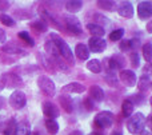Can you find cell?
Masks as SVG:
<instances>
[{"instance_id":"6da1fadb","label":"cell","mask_w":152,"mask_h":135,"mask_svg":"<svg viewBox=\"0 0 152 135\" xmlns=\"http://www.w3.org/2000/svg\"><path fill=\"white\" fill-rule=\"evenodd\" d=\"M50 39L52 40V43L56 45V48H58V51H59V55H60V58L63 59L66 63L74 66V63H75L74 52L71 51L69 45L63 40V37L59 36L58 34H51L50 35Z\"/></svg>"},{"instance_id":"7a4b0ae2","label":"cell","mask_w":152,"mask_h":135,"mask_svg":"<svg viewBox=\"0 0 152 135\" xmlns=\"http://www.w3.org/2000/svg\"><path fill=\"white\" fill-rule=\"evenodd\" d=\"M147 126V119L143 112H135L129 117L128 122H127V128L131 134H140L144 127Z\"/></svg>"},{"instance_id":"3957f363","label":"cell","mask_w":152,"mask_h":135,"mask_svg":"<svg viewBox=\"0 0 152 135\" xmlns=\"http://www.w3.org/2000/svg\"><path fill=\"white\" fill-rule=\"evenodd\" d=\"M126 58L120 54H116L113 55L112 58H105L104 59V66L105 70L108 72H112V71H121L126 66Z\"/></svg>"},{"instance_id":"277c9868","label":"cell","mask_w":152,"mask_h":135,"mask_svg":"<svg viewBox=\"0 0 152 135\" xmlns=\"http://www.w3.org/2000/svg\"><path fill=\"white\" fill-rule=\"evenodd\" d=\"M113 123V114L111 111H100L95 117L94 126L96 128H108Z\"/></svg>"},{"instance_id":"5b68a950","label":"cell","mask_w":152,"mask_h":135,"mask_svg":"<svg viewBox=\"0 0 152 135\" xmlns=\"http://www.w3.org/2000/svg\"><path fill=\"white\" fill-rule=\"evenodd\" d=\"M37 86H39L40 91L43 94H45V95H48V96L55 95V83L47 75H40L37 78Z\"/></svg>"},{"instance_id":"8992f818","label":"cell","mask_w":152,"mask_h":135,"mask_svg":"<svg viewBox=\"0 0 152 135\" xmlns=\"http://www.w3.org/2000/svg\"><path fill=\"white\" fill-rule=\"evenodd\" d=\"M10 104L13 110H21L26 107L27 104V96L23 91L15 90L10 95Z\"/></svg>"},{"instance_id":"52a82bcc","label":"cell","mask_w":152,"mask_h":135,"mask_svg":"<svg viewBox=\"0 0 152 135\" xmlns=\"http://www.w3.org/2000/svg\"><path fill=\"white\" fill-rule=\"evenodd\" d=\"M64 23H66V27L71 34L74 35H81L83 34V29H81V24L79 21V19L74 15H66L64 16Z\"/></svg>"},{"instance_id":"ba28073f","label":"cell","mask_w":152,"mask_h":135,"mask_svg":"<svg viewBox=\"0 0 152 135\" xmlns=\"http://www.w3.org/2000/svg\"><path fill=\"white\" fill-rule=\"evenodd\" d=\"M42 111H43V114H44V117L47 118V119H55L56 120V118L60 117L59 107L56 106L55 103L50 102V101H45V102L42 103Z\"/></svg>"},{"instance_id":"9c48e42d","label":"cell","mask_w":152,"mask_h":135,"mask_svg":"<svg viewBox=\"0 0 152 135\" xmlns=\"http://www.w3.org/2000/svg\"><path fill=\"white\" fill-rule=\"evenodd\" d=\"M1 80L4 83L5 87H11V88H15V87H21L23 86V79H21L19 75L13 74V72H10V74H4L1 76Z\"/></svg>"},{"instance_id":"30bf717a","label":"cell","mask_w":152,"mask_h":135,"mask_svg":"<svg viewBox=\"0 0 152 135\" xmlns=\"http://www.w3.org/2000/svg\"><path fill=\"white\" fill-rule=\"evenodd\" d=\"M119 79H120V82L123 83L126 87H134L137 80L135 72L131 71V70H121V71L119 72Z\"/></svg>"},{"instance_id":"8fae6325","label":"cell","mask_w":152,"mask_h":135,"mask_svg":"<svg viewBox=\"0 0 152 135\" xmlns=\"http://www.w3.org/2000/svg\"><path fill=\"white\" fill-rule=\"evenodd\" d=\"M86 91V87H84L81 83L77 82H71L68 84L63 86L61 87V95H69V94H81Z\"/></svg>"},{"instance_id":"7c38bea8","label":"cell","mask_w":152,"mask_h":135,"mask_svg":"<svg viewBox=\"0 0 152 135\" xmlns=\"http://www.w3.org/2000/svg\"><path fill=\"white\" fill-rule=\"evenodd\" d=\"M137 15L142 20L150 19L152 16V3L151 1H142L137 5Z\"/></svg>"},{"instance_id":"4fadbf2b","label":"cell","mask_w":152,"mask_h":135,"mask_svg":"<svg viewBox=\"0 0 152 135\" xmlns=\"http://www.w3.org/2000/svg\"><path fill=\"white\" fill-rule=\"evenodd\" d=\"M88 45H89V50L92 51V52H103V51L105 50V47H107V43H105L104 39H102V37H91L88 42Z\"/></svg>"},{"instance_id":"5bb4252c","label":"cell","mask_w":152,"mask_h":135,"mask_svg":"<svg viewBox=\"0 0 152 135\" xmlns=\"http://www.w3.org/2000/svg\"><path fill=\"white\" fill-rule=\"evenodd\" d=\"M118 13L121 16V18L129 19L134 16V7L129 1H121L118 7Z\"/></svg>"},{"instance_id":"9a60e30c","label":"cell","mask_w":152,"mask_h":135,"mask_svg":"<svg viewBox=\"0 0 152 135\" xmlns=\"http://www.w3.org/2000/svg\"><path fill=\"white\" fill-rule=\"evenodd\" d=\"M75 56L80 60H88L89 59V51H88V47L83 43H79L76 44L75 47Z\"/></svg>"},{"instance_id":"2e32d148","label":"cell","mask_w":152,"mask_h":135,"mask_svg":"<svg viewBox=\"0 0 152 135\" xmlns=\"http://www.w3.org/2000/svg\"><path fill=\"white\" fill-rule=\"evenodd\" d=\"M89 98L94 99L95 102H103L104 99V91L99 86H91L89 87Z\"/></svg>"},{"instance_id":"e0dca14e","label":"cell","mask_w":152,"mask_h":135,"mask_svg":"<svg viewBox=\"0 0 152 135\" xmlns=\"http://www.w3.org/2000/svg\"><path fill=\"white\" fill-rule=\"evenodd\" d=\"M0 51L4 54H8V55H16V56L26 55V52H24L20 47H18V45H15V44H7V45H4V47H1Z\"/></svg>"},{"instance_id":"ac0fdd59","label":"cell","mask_w":152,"mask_h":135,"mask_svg":"<svg viewBox=\"0 0 152 135\" xmlns=\"http://www.w3.org/2000/svg\"><path fill=\"white\" fill-rule=\"evenodd\" d=\"M139 47V42L137 39H124V40H120V48L121 51H132L135 48Z\"/></svg>"},{"instance_id":"d6986e66","label":"cell","mask_w":152,"mask_h":135,"mask_svg":"<svg viewBox=\"0 0 152 135\" xmlns=\"http://www.w3.org/2000/svg\"><path fill=\"white\" fill-rule=\"evenodd\" d=\"M87 29H88V32L92 35V37H102L103 35L105 34L104 28L100 27V26H97V24H95V23L87 24Z\"/></svg>"},{"instance_id":"ffe728a7","label":"cell","mask_w":152,"mask_h":135,"mask_svg":"<svg viewBox=\"0 0 152 135\" xmlns=\"http://www.w3.org/2000/svg\"><path fill=\"white\" fill-rule=\"evenodd\" d=\"M59 103L61 104V107H63L67 112L74 111V104H72L74 102H72V99L69 95H60L59 96Z\"/></svg>"},{"instance_id":"44dd1931","label":"cell","mask_w":152,"mask_h":135,"mask_svg":"<svg viewBox=\"0 0 152 135\" xmlns=\"http://www.w3.org/2000/svg\"><path fill=\"white\" fill-rule=\"evenodd\" d=\"M81 8H83V1H80V0H69L66 3V10L69 13L79 12V11H81Z\"/></svg>"},{"instance_id":"7402d4cb","label":"cell","mask_w":152,"mask_h":135,"mask_svg":"<svg viewBox=\"0 0 152 135\" xmlns=\"http://www.w3.org/2000/svg\"><path fill=\"white\" fill-rule=\"evenodd\" d=\"M31 134V127L27 120H21L20 123L16 125V131L15 135H29Z\"/></svg>"},{"instance_id":"603a6c76","label":"cell","mask_w":152,"mask_h":135,"mask_svg":"<svg viewBox=\"0 0 152 135\" xmlns=\"http://www.w3.org/2000/svg\"><path fill=\"white\" fill-rule=\"evenodd\" d=\"M137 87H139V90L142 92H147L151 88V78L148 75H142L139 82H137Z\"/></svg>"},{"instance_id":"cb8c5ba5","label":"cell","mask_w":152,"mask_h":135,"mask_svg":"<svg viewBox=\"0 0 152 135\" xmlns=\"http://www.w3.org/2000/svg\"><path fill=\"white\" fill-rule=\"evenodd\" d=\"M29 27H31L35 32H37V34H43V32H45L47 31V28H48V26L42 20V19L35 20V21H31V23H29Z\"/></svg>"},{"instance_id":"d4e9b609","label":"cell","mask_w":152,"mask_h":135,"mask_svg":"<svg viewBox=\"0 0 152 135\" xmlns=\"http://www.w3.org/2000/svg\"><path fill=\"white\" fill-rule=\"evenodd\" d=\"M134 103L129 99H124L123 104H121V112H123L124 117H131L134 114Z\"/></svg>"},{"instance_id":"484cf974","label":"cell","mask_w":152,"mask_h":135,"mask_svg":"<svg viewBox=\"0 0 152 135\" xmlns=\"http://www.w3.org/2000/svg\"><path fill=\"white\" fill-rule=\"evenodd\" d=\"M45 128L51 135H55L59 133V123L55 119H47L45 120Z\"/></svg>"},{"instance_id":"4316f807","label":"cell","mask_w":152,"mask_h":135,"mask_svg":"<svg viewBox=\"0 0 152 135\" xmlns=\"http://www.w3.org/2000/svg\"><path fill=\"white\" fill-rule=\"evenodd\" d=\"M87 68L91 72H94V74H99V72L102 71V63H100L97 59H91V60H88V63H87Z\"/></svg>"},{"instance_id":"83f0119b","label":"cell","mask_w":152,"mask_h":135,"mask_svg":"<svg viewBox=\"0 0 152 135\" xmlns=\"http://www.w3.org/2000/svg\"><path fill=\"white\" fill-rule=\"evenodd\" d=\"M16 120L15 119H10L5 125L4 130H3V134L4 135H15V131H16Z\"/></svg>"},{"instance_id":"f1b7e54d","label":"cell","mask_w":152,"mask_h":135,"mask_svg":"<svg viewBox=\"0 0 152 135\" xmlns=\"http://www.w3.org/2000/svg\"><path fill=\"white\" fill-rule=\"evenodd\" d=\"M97 8L100 10H104V11H112L115 8V1L112 0H100V1L96 3Z\"/></svg>"},{"instance_id":"f546056e","label":"cell","mask_w":152,"mask_h":135,"mask_svg":"<svg viewBox=\"0 0 152 135\" xmlns=\"http://www.w3.org/2000/svg\"><path fill=\"white\" fill-rule=\"evenodd\" d=\"M142 51H143V58L145 59V62H147V63H151V60H152V44L151 43H145V44L143 45Z\"/></svg>"},{"instance_id":"4dcf8cb0","label":"cell","mask_w":152,"mask_h":135,"mask_svg":"<svg viewBox=\"0 0 152 135\" xmlns=\"http://www.w3.org/2000/svg\"><path fill=\"white\" fill-rule=\"evenodd\" d=\"M123 36H124V28L113 29V31L110 34V40L111 42H118V40H121Z\"/></svg>"},{"instance_id":"1f68e13d","label":"cell","mask_w":152,"mask_h":135,"mask_svg":"<svg viewBox=\"0 0 152 135\" xmlns=\"http://www.w3.org/2000/svg\"><path fill=\"white\" fill-rule=\"evenodd\" d=\"M18 36H19V39H21L24 43H27V44H28L29 47H34V45H35V40L32 39L31 36H29V34H28V32H26V31H23V32H19V34H18Z\"/></svg>"},{"instance_id":"d6a6232c","label":"cell","mask_w":152,"mask_h":135,"mask_svg":"<svg viewBox=\"0 0 152 135\" xmlns=\"http://www.w3.org/2000/svg\"><path fill=\"white\" fill-rule=\"evenodd\" d=\"M0 23L4 24V26H7V27L15 26V20H13L10 15H7V13H1V15H0Z\"/></svg>"},{"instance_id":"836d02e7","label":"cell","mask_w":152,"mask_h":135,"mask_svg":"<svg viewBox=\"0 0 152 135\" xmlns=\"http://www.w3.org/2000/svg\"><path fill=\"white\" fill-rule=\"evenodd\" d=\"M92 16L95 18V21H96L95 24H97V26L103 27V26H107V24H110V20H108V19L105 18V16L100 15V13H94Z\"/></svg>"},{"instance_id":"e575fe53","label":"cell","mask_w":152,"mask_h":135,"mask_svg":"<svg viewBox=\"0 0 152 135\" xmlns=\"http://www.w3.org/2000/svg\"><path fill=\"white\" fill-rule=\"evenodd\" d=\"M105 82H107L108 86H111V87H118V78H116L112 72L105 76Z\"/></svg>"},{"instance_id":"d590c367","label":"cell","mask_w":152,"mask_h":135,"mask_svg":"<svg viewBox=\"0 0 152 135\" xmlns=\"http://www.w3.org/2000/svg\"><path fill=\"white\" fill-rule=\"evenodd\" d=\"M131 63H132V66H134L135 68H137V67L140 66V58H139V55H137L136 52L131 54Z\"/></svg>"},{"instance_id":"8d00e7d4","label":"cell","mask_w":152,"mask_h":135,"mask_svg":"<svg viewBox=\"0 0 152 135\" xmlns=\"http://www.w3.org/2000/svg\"><path fill=\"white\" fill-rule=\"evenodd\" d=\"M84 107H86L88 111H92V110H95V103L92 102L91 98H86V99H84Z\"/></svg>"},{"instance_id":"74e56055","label":"cell","mask_w":152,"mask_h":135,"mask_svg":"<svg viewBox=\"0 0 152 135\" xmlns=\"http://www.w3.org/2000/svg\"><path fill=\"white\" fill-rule=\"evenodd\" d=\"M11 3L8 0H0V11H7L10 8Z\"/></svg>"},{"instance_id":"f35d334b","label":"cell","mask_w":152,"mask_h":135,"mask_svg":"<svg viewBox=\"0 0 152 135\" xmlns=\"http://www.w3.org/2000/svg\"><path fill=\"white\" fill-rule=\"evenodd\" d=\"M7 40V34H5L4 29L0 28V43H4Z\"/></svg>"},{"instance_id":"ab89813d","label":"cell","mask_w":152,"mask_h":135,"mask_svg":"<svg viewBox=\"0 0 152 135\" xmlns=\"http://www.w3.org/2000/svg\"><path fill=\"white\" fill-rule=\"evenodd\" d=\"M147 32H150V34L152 32V23L151 21H148V24H147Z\"/></svg>"},{"instance_id":"60d3db41","label":"cell","mask_w":152,"mask_h":135,"mask_svg":"<svg viewBox=\"0 0 152 135\" xmlns=\"http://www.w3.org/2000/svg\"><path fill=\"white\" fill-rule=\"evenodd\" d=\"M140 135H151V131L150 130H145V128H144V130L140 133Z\"/></svg>"},{"instance_id":"b9f144b4","label":"cell","mask_w":152,"mask_h":135,"mask_svg":"<svg viewBox=\"0 0 152 135\" xmlns=\"http://www.w3.org/2000/svg\"><path fill=\"white\" fill-rule=\"evenodd\" d=\"M111 135H123V133H121V130H115V131H112Z\"/></svg>"},{"instance_id":"7bdbcfd3","label":"cell","mask_w":152,"mask_h":135,"mask_svg":"<svg viewBox=\"0 0 152 135\" xmlns=\"http://www.w3.org/2000/svg\"><path fill=\"white\" fill-rule=\"evenodd\" d=\"M4 106V98H0V109H3Z\"/></svg>"},{"instance_id":"ee69618b","label":"cell","mask_w":152,"mask_h":135,"mask_svg":"<svg viewBox=\"0 0 152 135\" xmlns=\"http://www.w3.org/2000/svg\"><path fill=\"white\" fill-rule=\"evenodd\" d=\"M69 135H83V134H81L80 131H72V133L69 134Z\"/></svg>"},{"instance_id":"f6af8a7d","label":"cell","mask_w":152,"mask_h":135,"mask_svg":"<svg viewBox=\"0 0 152 135\" xmlns=\"http://www.w3.org/2000/svg\"><path fill=\"white\" fill-rule=\"evenodd\" d=\"M89 135H104V134H102V133H99V131H94V133H91Z\"/></svg>"},{"instance_id":"bcb514c9","label":"cell","mask_w":152,"mask_h":135,"mask_svg":"<svg viewBox=\"0 0 152 135\" xmlns=\"http://www.w3.org/2000/svg\"><path fill=\"white\" fill-rule=\"evenodd\" d=\"M4 87H5V86H4V83H3L1 80H0V91H1V90H3V88H4Z\"/></svg>"},{"instance_id":"7dc6e473","label":"cell","mask_w":152,"mask_h":135,"mask_svg":"<svg viewBox=\"0 0 152 135\" xmlns=\"http://www.w3.org/2000/svg\"><path fill=\"white\" fill-rule=\"evenodd\" d=\"M29 135H40L39 133H37V131H35V133H31V134H29Z\"/></svg>"}]
</instances>
